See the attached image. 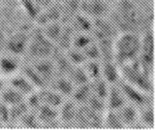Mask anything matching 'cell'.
<instances>
[{
	"label": "cell",
	"mask_w": 155,
	"mask_h": 130,
	"mask_svg": "<svg viewBox=\"0 0 155 130\" xmlns=\"http://www.w3.org/2000/svg\"><path fill=\"white\" fill-rule=\"evenodd\" d=\"M117 2L112 18L115 26L121 31H134L142 33L144 16L136 0H114Z\"/></svg>",
	"instance_id": "cell-1"
},
{
	"label": "cell",
	"mask_w": 155,
	"mask_h": 130,
	"mask_svg": "<svg viewBox=\"0 0 155 130\" xmlns=\"http://www.w3.org/2000/svg\"><path fill=\"white\" fill-rule=\"evenodd\" d=\"M141 50V33L121 31L113 42V59L119 66L139 58Z\"/></svg>",
	"instance_id": "cell-2"
},
{
	"label": "cell",
	"mask_w": 155,
	"mask_h": 130,
	"mask_svg": "<svg viewBox=\"0 0 155 130\" xmlns=\"http://www.w3.org/2000/svg\"><path fill=\"white\" fill-rule=\"evenodd\" d=\"M56 46L42 33L39 27H33L29 31V41L27 47L26 57L29 60H36L42 58H49L53 55Z\"/></svg>",
	"instance_id": "cell-3"
},
{
	"label": "cell",
	"mask_w": 155,
	"mask_h": 130,
	"mask_svg": "<svg viewBox=\"0 0 155 130\" xmlns=\"http://www.w3.org/2000/svg\"><path fill=\"white\" fill-rule=\"evenodd\" d=\"M29 41V31L17 29L6 35L3 52L19 57L26 56Z\"/></svg>",
	"instance_id": "cell-4"
},
{
	"label": "cell",
	"mask_w": 155,
	"mask_h": 130,
	"mask_svg": "<svg viewBox=\"0 0 155 130\" xmlns=\"http://www.w3.org/2000/svg\"><path fill=\"white\" fill-rule=\"evenodd\" d=\"M139 62L149 72H153L154 66V34L151 29H146L141 33V50Z\"/></svg>",
	"instance_id": "cell-5"
},
{
	"label": "cell",
	"mask_w": 155,
	"mask_h": 130,
	"mask_svg": "<svg viewBox=\"0 0 155 130\" xmlns=\"http://www.w3.org/2000/svg\"><path fill=\"white\" fill-rule=\"evenodd\" d=\"M74 125L76 128L83 129L102 128V115L85 104L79 106L74 119Z\"/></svg>",
	"instance_id": "cell-6"
},
{
	"label": "cell",
	"mask_w": 155,
	"mask_h": 130,
	"mask_svg": "<svg viewBox=\"0 0 155 130\" xmlns=\"http://www.w3.org/2000/svg\"><path fill=\"white\" fill-rule=\"evenodd\" d=\"M117 85L125 96L126 101L136 106L137 109L146 106V104L152 103V94H149L143 90L137 88L134 85L127 83L122 79L117 83Z\"/></svg>",
	"instance_id": "cell-7"
},
{
	"label": "cell",
	"mask_w": 155,
	"mask_h": 130,
	"mask_svg": "<svg viewBox=\"0 0 155 130\" xmlns=\"http://www.w3.org/2000/svg\"><path fill=\"white\" fill-rule=\"evenodd\" d=\"M111 3L107 0H81L80 11L90 19H98L110 15Z\"/></svg>",
	"instance_id": "cell-8"
},
{
	"label": "cell",
	"mask_w": 155,
	"mask_h": 130,
	"mask_svg": "<svg viewBox=\"0 0 155 130\" xmlns=\"http://www.w3.org/2000/svg\"><path fill=\"white\" fill-rule=\"evenodd\" d=\"M23 65L22 57L16 56L6 52L0 53V76L8 79L9 76L20 72Z\"/></svg>",
	"instance_id": "cell-9"
},
{
	"label": "cell",
	"mask_w": 155,
	"mask_h": 130,
	"mask_svg": "<svg viewBox=\"0 0 155 130\" xmlns=\"http://www.w3.org/2000/svg\"><path fill=\"white\" fill-rule=\"evenodd\" d=\"M29 63L33 67V69L37 72L41 80L45 82L47 86H49L52 80L57 74L56 68H55L54 62L51 57L49 58H42L36 60H29Z\"/></svg>",
	"instance_id": "cell-10"
},
{
	"label": "cell",
	"mask_w": 155,
	"mask_h": 130,
	"mask_svg": "<svg viewBox=\"0 0 155 130\" xmlns=\"http://www.w3.org/2000/svg\"><path fill=\"white\" fill-rule=\"evenodd\" d=\"M78 107H79V104H77L72 99H64V101L58 109V118L60 120L61 126H74L76 128L74 119L77 116Z\"/></svg>",
	"instance_id": "cell-11"
},
{
	"label": "cell",
	"mask_w": 155,
	"mask_h": 130,
	"mask_svg": "<svg viewBox=\"0 0 155 130\" xmlns=\"http://www.w3.org/2000/svg\"><path fill=\"white\" fill-rule=\"evenodd\" d=\"M5 81L8 86L16 89L17 91H19L21 94H23L25 97H27L28 95L33 93L35 90H37L35 88V86H34L21 71L14 74V76H9Z\"/></svg>",
	"instance_id": "cell-12"
},
{
	"label": "cell",
	"mask_w": 155,
	"mask_h": 130,
	"mask_svg": "<svg viewBox=\"0 0 155 130\" xmlns=\"http://www.w3.org/2000/svg\"><path fill=\"white\" fill-rule=\"evenodd\" d=\"M101 77L110 85H115L121 80L120 66L114 60L101 61Z\"/></svg>",
	"instance_id": "cell-13"
},
{
	"label": "cell",
	"mask_w": 155,
	"mask_h": 130,
	"mask_svg": "<svg viewBox=\"0 0 155 130\" xmlns=\"http://www.w3.org/2000/svg\"><path fill=\"white\" fill-rule=\"evenodd\" d=\"M106 103L107 109H111V111H117L125 103H127L125 96L122 93L121 89L119 88L117 84L110 85L109 92H107L106 98Z\"/></svg>",
	"instance_id": "cell-14"
},
{
	"label": "cell",
	"mask_w": 155,
	"mask_h": 130,
	"mask_svg": "<svg viewBox=\"0 0 155 130\" xmlns=\"http://www.w3.org/2000/svg\"><path fill=\"white\" fill-rule=\"evenodd\" d=\"M37 93H38V96L41 98L42 104L52 106L57 109H59V106H61V103L65 99L62 95H60L58 92H56L49 86L37 89Z\"/></svg>",
	"instance_id": "cell-15"
},
{
	"label": "cell",
	"mask_w": 155,
	"mask_h": 130,
	"mask_svg": "<svg viewBox=\"0 0 155 130\" xmlns=\"http://www.w3.org/2000/svg\"><path fill=\"white\" fill-rule=\"evenodd\" d=\"M49 87L58 92L64 98H69L74 89V86L71 82V80L67 77V76H63V74H56L50 83Z\"/></svg>",
	"instance_id": "cell-16"
},
{
	"label": "cell",
	"mask_w": 155,
	"mask_h": 130,
	"mask_svg": "<svg viewBox=\"0 0 155 130\" xmlns=\"http://www.w3.org/2000/svg\"><path fill=\"white\" fill-rule=\"evenodd\" d=\"M116 112L125 128H131L132 125L139 120V109L128 102L117 109Z\"/></svg>",
	"instance_id": "cell-17"
},
{
	"label": "cell",
	"mask_w": 155,
	"mask_h": 130,
	"mask_svg": "<svg viewBox=\"0 0 155 130\" xmlns=\"http://www.w3.org/2000/svg\"><path fill=\"white\" fill-rule=\"evenodd\" d=\"M74 29V32H83V33H91L93 28V20L87 17L86 15L78 12L68 23Z\"/></svg>",
	"instance_id": "cell-18"
},
{
	"label": "cell",
	"mask_w": 155,
	"mask_h": 130,
	"mask_svg": "<svg viewBox=\"0 0 155 130\" xmlns=\"http://www.w3.org/2000/svg\"><path fill=\"white\" fill-rule=\"evenodd\" d=\"M26 97L23 94H21L19 91L14 89L12 87L5 84L1 94H0V101H2L7 106H12L15 104H18L20 102L24 101Z\"/></svg>",
	"instance_id": "cell-19"
},
{
	"label": "cell",
	"mask_w": 155,
	"mask_h": 130,
	"mask_svg": "<svg viewBox=\"0 0 155 130\" xmlns=\"http://www.w3.org/2000/svg\"><path fill=\"white\" fill-rule=\"evenodd\" d=\"M102 128L107 129H125L116 111L107 109L102 115Z\"/></svg>",
	"instance_id": "cell-20"
},
{
	"label": "cell",
	"mask_w": 155,
	"mask_h": 130,
	"mask_svg": "<svg viewBox=\"0 0 155 130\" xmlns=\"http://www.w3.org/2000/svg\"><path fill=\"white\" fill-rule=\"evenodd\" d=\"M90 96H91V88H90V84L87 83L74 87L69 98L72 99L79 106H83V104H86Z\"/></svg>",
	"instance_id": "cell-21"
},
{
	"label": "cell",
	"mask_w": 155,
	"mask_h": 130,
	"mask_svg": "<svg viewBox=\"0 0 155 130\" xmlns=\"http://www.w3.org/2000/svg\"><path fill=\"white\" fill-rule=\"evenodd\" d=\"M139 121L146 129L154 128V107L153 103H149L139 109Z\"/></svg>",
	"instance_id": "cell-22"
},
{
	"label": "cell",
	"mask_w": 155,
	"mask_h": 130,
	"mask_svg": "<svg viewBox=\"0 0 155 130\" xmlns=\"http://www.w3.org/2000/svg\"><path fill=\"white\" fill-rule=\"evenodd\" d=\"M66 76L71 80V82L74 84V87L79 86V85L87 84L90 82L82 65H74Z\"/></svg>",
	"instance_id": "cell-23"
},
{
	"label": "cell",
	"mask_w": 155,
	"mask_h": 130,
	"mask_svg": "<svg viewBox=\"0 0 155 130\" xmlns=\"http://www.w3.org/2000/svg\"><path fill=\"white\" fill-rule=\"evenodd\" d=\"M85 72L88 76L89 81L101 77V60H86L83 64Z\"/></svg>",
	"instance_id": "cell-24"
},
{
	"label": "cell",
	"mask_w": 155,
	"mask_h": 130,
	"mask_svg": "<svg viewBox=\"0 0 155 130\" xmlns=\"http://www.w3.org/2000/svg\"><path fill=\"white\" fill-rule=\"evenodd\" d=\"M89 84L92 94L96 95V96L106 100L107 92H109L110 84H107L102 77H98V79H95L93 81H90Z\"/></svg>",
	"instance_id": "cell-25"
},
{
	"label": "cell",
	"mask_w": 155,
	"mask_h": 130,
	"mask_svg": "<svg viewBox=\"0 0 155 130\" xmlns=\"http://www.w3.org/2000/svg\"><path fill=\"white\" fill-rule=\"evenodd\" d=\"M19 126H23L25 128H39L41 127V124L39 120L37 119L34 112L29 111L24 115V117L17 123Z\"/></svg>",
	"instance_id": "cell-26"
},
{
	"label": "cell",
	"mask_w": 155,
	"mask_h": 130,
	"mask_svg": "<svg viewBox=\"0 0 155 130\" xmlns=\"http://www.w3.org/2000/svg\"><path fill=\"white\" fill-rule=\"evenodd\" d=\"M36 3V5L39 7V9L42 11V9L47 8L49 5H51L53 3V0H34Z\"/></svg>",
	"instance_id": "cell-27"
},
{
	"label": "cell",
	"mask_w": 155,
	"mask_h": 130,
	"mask_svg": "<svg viewBox=\"0 0 155 130\" xmlns=\"http://www.w3.org/2000/svg\"><path fill=\"white\" fill-rule=\"evenodd\" d=\"M6 35L7 34L5 33L4 29L0 26V53L3 52L4 49V44H5V39H6Z\"/></svg>",
	"instance_id": "cell-28"
},
{
	"label": "cell",
	"mask_w": 155,
	"mask_h": 130,
	"mask_svg": "<svg viewBox=\"0 0 155 130\" xmlns=\"http://www.w3.org/2000/svg\"><path fill=\"white\" fill-rule=\"evenodd\" d=\"M5 84H6L5 79H3L2 76H0V94H1V92H2V90H3L4 86H5Z\"/></svg>",
	"instance_id": "cell-29"
},
{
	"label": "cell",
	"mask_w": 155,
	"mask_h": 130,
	"mask_svg": "<svg viewBox=\"0 0 155 130\" xmlns=\"http://www.w3.org/2000/svg\"><path fill=\"white\" fill-rule=\"evenodd\" d=\"M2 18V7L0 6V19Z\"/></svg>",
	"instance_id": "cell-30"
},
{
	"label": "cell",
	"mask_w": 155,
	"mask_h": 130,
	"mask_svg": "<svg viewBox=\"0 0 155 130\" xmlns=\"http://www.w3.org/2000/svg\"><path fill=\"white\" fill-rule=\"evenodd\" d=\"M107 2H109V3H112V2H113V1H114V0H107Z\"/></svg>",
	"instance_id": "cell-31"
}]
</instances>
